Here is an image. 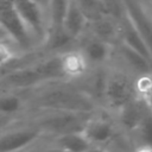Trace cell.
I'll return each instance as SVG.
<instances>
[{
  "mask_svg": "<svg viewBox=\"0 0 152 152\" xmlns=\"http://www.w3.org/2000/svg\"><path fill=\"white\" fill-rule=\"evenodd\" d=\"M27 102V112L66 110L94 113L101 107L74 81H55L31 90L21 91Z\"/></svg>",
  "mask_w": 152,
  "mask_h": 152,
  "instance_id": "6da1fadb",
  "label": "cell"
},
{
  "mask_svg": "<svg viewBox=\"0 0 152 152\" xmlns=\"http://www.w3.org/2000/svg\"><path fill=\"white\" fill-rule=\"evenodd\" d=\"M95 113V112H94ZM94 113L66 110H33L24 116L37 126L48 137H59L75 132H83L87 122Z\"/></svg>",
  "mask_w": 152,
  "mask_h": 152,
  "instance_id": "7a4b0ae2",
  "label": "cell"
},
{
  "mask_svg": "<svg viewBox=\"0 0 152 152\" xmlns=\"http://www.w3.org/2000/svg\"><path fill=\"white\" fill-rule=\"evenodd\" d=\"M138 96L137 77L115 65L109 64L102 108L115 114Z\"/></svg>",
  "mask_w": 152,
  "mask_h": 152,
  "instance_id": "3957f363",
  "label": "cell"
},
{
  "mask_svg": "<svg viewBox=\"0 0 152 152\" xmlns=\"http://www.w3.org/2000/svg\"><path fill=\"white\" fill-rule=\"evenodd\" d=\"M0 24L1 39L14 45L20 53L31 52L39 49L27 26L17 12L13 2L10 0H1Z\"/></svg>",
  "mask_w": 152,
  "mask_h": 152,
  "instance_id": "277c9868",
  "label": "cell"
},
{
  "mask_svg": "<svg viewBox=\"0 0 152 152\" xmlns=\"http://www.w3.org/2000/svg\"><path fill=\"white\" fill-rule=\"evenodd\" d=\"M45 134L25 118L0 126V152H20Z\"/></svg>",
  "mask_w": 152,
  "mask_h": 152,
  "instance_id": "5b68a950",
  "label": "cell"
},
{
  "mask_svg": "<svg viewBox=\"0 0 152 152\" xmlns=\"http://www.w3.org/2000/svg\"><path fill=\"white\" fill-rule=\"evenodd\" d=\"M12 2L38 48L42 49L49 34V20L46 13L32 0H12Z\"/></svg>",
  "mask_w": 152,
  "mask_h": 152,
  "instance_id": "8992f818",
  "label": "cell"
},
{
  "mask_svg": "<svg viewBox=\"0 0 152 152\" xmlns=\"http://www.w3.org/2000/svg\"><path fill=\"white\" fill-rule=\"evenodd\" d=\"M115 45H112L88 31L77 43V50L82 53L89 68L108 66L112 62Z\"/></svg>",
  "mask_w": 152,
  "mask_h": 152,
  "instance_id": "52a82bcc",
  "label": "cell"
},
{
  "mask_svg": "<svg viewBox=\"0 0 152 152\" xmlns=\"http://www.w3.org/2000/svg\"><path fill=\"white\" fill-rule=\"evenodd\" d=\"M110 64L127 71L137 78L152 75V62L140 52L122 43L115 45Z\"/></svg>",
  "mask_w": 152,
  "mask_h": 152,
  "instance_id": "ba28073f",
  "label": "cell"
},
{
  "mask_svg": "<svg viewBox=\"0 0 152 152\" xmlns=\"http://www.w3.org/2000/svg\"><path fill=\"white\" fill-rule=\"evenodd\" d=\"M150 110L151 109L147 101L144 97L138 96L133 101L124 106L119 112H116L114 114V118L120 131L132 140L134 132L138 129Z\"/></svg>",
  "mask_w": 152,
  "mask_h": 152,
  "instance_id": "9c48e42d",
  "label": "cell"
},
{
  "mask_svg": "<svg viewBox=\"0 0 152 152\" xmlns=\"http://www.w3.org/2000/svg\"><path fill=\"white\" fill-rule=\"evenodd\" d=\"M125 10L152 56V15L139 0H122Z\"/></svg>",
  "mask_w": 152,
  "mask_h": 152,
  "instance_id": "30bf717a",
  "label": "cell"
},
{
  "mask_svg": "<svg viewBox=\"0 0 152 152\" xmlns=\"http://www.w3.org/2000/svg\"><path fill=\"white\" fill-rule=\"evenodd\" d=\"M27 113L26 97L21 91H1L0 96V121L1 125H7L20 119Z\"/></svg>",
  "mask_w": 152,
  "mask_h": 152,
  "instance_id": "8fae6325",
  "label": "cell"
},
{
  "mask_svg": "<svg viewBox=\"0 0 152 152\" xmlns=\"http://www.w3.org/2000/svg\"><path fill=\"white\" fill-rule=\"evenodd\" d=\"M88 25L89 20L77 5L76 0H70L62 21V27L78 43V40L87 32Z\"/></svg>",
  "mask_w": 152,
  "mask_h": 152,
  "instance_id": "7c38bea8",
  "label": "cell"
},
{
  "mask_svg": "<svg viewBox=\"0 0 152 152\" xmlns=\"http://www.w3.org/2000/svg\"><path fill=\"white\" fill-rule=\"evenodd\" d=\"M119 26H120V43H122V44L129 46L131 49L140 52L141 55H144L145 57H147L152 62V56H151L145 42L142 40L141 36L139 34L138 30L135 28L132 20L127 15L126 10H125L124 17L119 20Z\"/></svg>",
  "mask_w": 152,
  "mask_h": 152,
  "instance_id": "4fadbf2b",
  "label": "cell"
},
{
  "mask_svg": "<svg viewBox=\"0 0 152 152\" xmlns=\"http://www.w3.org/2000/svg\"><path fill=\"white\" fill-rule=\"evenodd\" d=\"M87 31L112 45H116L120 43L119 20H115L110 17H103L101 19L89 21Z\"/></svg>",
  "mask_w": 152,
  "mask_h": 152,
  "instance_id": "5bb4252c",
  "label": "cell"
},
{
  "mask_svg": "<svg viewBox=\"0 0 152 152\" xmlns=\"http://www.w3.org/2000/svg\"><path fill=\"white\" fill-rule=\"evenodd\" d=\"M51 138L55 144L65 152H87L93 146L83 132H75Z\"/></svg>",
  "mask_w": 152,
  "mask_h": 152,
  "instance_id": "9a60e30c",
  "label": "cell"
},
{
  "mask_svg": "<svg viewBox=\"0 0 152 152\" xmlns=\"http://www.w3.org/2000/svg\"><path fill=\"white\" fill-rule=\"evenodd\" d=\"M132 142L135 147L145 146V147H152V112L145 116L138 129L134 132L132 137Z\"/></svg>",
  "mask_w": 152,
  "mask_h": 152,
  "instance_id": "2e32d148",
  "label": "cell"
},
{
  "mask_svg": "<svg viewBox=\"0 0 152 152\" xmlns=\"http://www.w3.org/2000/svg\"><path fill=\"white\" fill-rule=\"evenodd\" d=\"M77 5L81 7L89 21L108 17L107 6L103 0H76Z\"/></svg>",
  "mask_w": 152,
  "mask_h": 152,
  "instance_id": "e0dca14e",
  "label": "cell"
},
{
  "mask_svg": "<svg viewBox=\"0 0 152 152\" xmlns=\"http://www.w3.org/2000/svg\"><path fill=\"white\" fill-rule=\"evenodd\" d=\"M70 0H50L49 6V31L51 28L61 27L62 21Z\"/></svg>",
  "mask_w": 152,
  "mask_h": 152,
  "instance_id": "ac0fdd59",
  "label": "cell"
},
{
  "mask_svg": "<svg viewBox=\"0 0 152 152\" xmlns=\"http://www.w3.org/2000/svg\"><path fill=\"white\" fill-rule=\"evenodd\" d=\"M32 1H34L37 5H39L40 7H42V10L46 13V15H49V6H50V0H32ZM48 20H49V18H48ZM50 28V27H49Z\"/></svg>",
  "mask_w": 152,
  "mask_h": 152,
  "instance_id": "d6986e66",
  "label": "cell"
},
{
  "mask_svg": "<svg viewBox=\"0 0 152 152\" xmlns=\"http://www.w3.org/2000/svg\"><path fill=\"white\" fill-rule=\"evenodd\" d=\"M146 101H147V103H148V107H150V109H151V112H152V86H151V88L146 91V94L142 96Z\"/></svg>",
  "mask_w": 152,
  "mask_h": 152,
  "instance_id": "ffe728a7",
  "label": "cell"
},
{
  "mask_svg": "<svg viewBox=\"0 0 152 152\" xmlns=\"http://www.w3.org/2000/svg\"><path fill=\"white\" fill-rule=\"evenodd\" d=\"M133 152H152V147H145V146H139V147H135Z\"/></svg>",
  "mask_w": 152,
  "mask_h": 152,
  "instance_id": "44dd1931",
  "label": "cell"
},
{
  "mask_svg": "<svg viewBox=\"0 0 152 152\" xmlns=\"http://www.w3.org/2000/svg\"><path fill=\"white\" fill-rule=\"evenodd\" d=\"M87 152H110L106 148H102V147H96V146H91Z\"/></svg>",
  "mask_w": 152,
  "mask_h": 152,
  "instance_id": "7402d4cb",
  "label": "cell"
},
{
  "mask_svg": "<svg viewBox=\"0 0 152 152\" xmlns=\"http://www.w3.org/2000/svg\"><path fill=\"white\" fill-rule=\"evenodd\" d=\"M146 7V10L150 12V14L152 15V0H147V2L144 5Z\"/></svg>",
  "mask_w": 152,
  "mask_h": 152,
  "instance_id": "603a6c76",
  "label": "cell"
},
{
  "mask_svg": "<svg viewBox=\"0 0 152 152\" xmlns=\"http://www.w3.org/2000/svg\"><path fill=\"white\" fill-rule=\"evenodd\" d=\"M140 1H141V4H142V5H145V4L147 2V0H140Z\"/></svg>",
  "mask_w": 152,
  "mask_h": 152,
  "instance_id": "cb8c5ba5",
  "label": "cell"
},
{
  "mask_svg": "<svg viewBox=\"0 0 152 152\" xmlns=\"http://www.w3.org/2000/svg\"><path fill=\"white\" fill-rule=\"evenodd\" d=\"M10 1H12V0H10Z\"/></svg>",
  "mask_w": 152,
  "mask_h": 152,
  "instance_id": "d4e9b609",
  "label": "cell"
},
{
  "mask_svg": "<svg viewBox=\"0 0 152 152\" xmlns=\"http://www.w3.org/2000/svg\"><path fill=\"white\" fill-rule=\"evenodd\" d=\"M139 1H140V0H139ZM140 2H141V1H140Z\"/></svg>",
  "mask_w": 152,
  "mask_h": 152,
  "instance_id": "484cf974",
  "label": "cell"
}]
</instances>
